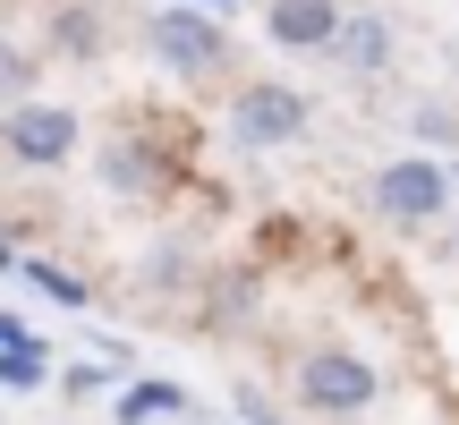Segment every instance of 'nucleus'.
I'll use <instances>...</instances> for the list:
<instances>
[{
  "mask_svg": "<svg viewBox=\"0 0 459 425\" xmlns=\"http://www.w3.org/2000/svg\"><path fill=\"white\" fill-rule=\"evenodd\" d=\"M213 9H230V0H213Z\"/></svg>",
  "mask_w": 459,
  "mask_h": 425,
  "instance_id": "f8f14e48",
  "label": "nucleus"
},
{
  "mask_svg": "<svg viewBox=\"0 0 459 425\" xmlns=\"http://www.w3.org/2000/svg\"><path fill=\"white\" fill-rule=\"evenodd\" d=\"M451 179L459 170H443L434 153H409V162L375 170V204L392 212V221H434V212L451 204Z\"/></svg>",
  "mask_w": 459,
  "mask_h": 425,
  "instance_id": "f03ea898",
  "label": "nucleus"
},
{
  "mask_svg": "<svg viewBox=\"0 0 459 425\" xmlns=\"http://www.w3.org/2000/svg\"><path fill=\"white\" fill-rule=\"evenodd\" d=\"M170 400H179V383H145V392H128V417H162Z\"/></svg>",
  "mask_w": 459,
  "mask_h": 425,
  "instance_id": "9b49d317",
  "label": "nucleus"
},
{
  "mask_svg": "<svg viewBox=\"0 0 459 425\" xmlns=\"http://www.w3.org/2000/svg\"><path fill=\"white\" fill-rule=\"evenodd\" d=\"M307 128V94H290V85H247L238 102H230V136L238 145H290V136Z\"/></svg>",
  "mask_w": 459,
  "mask_h": 425,
  "instance_id": "7ed1b4c3",
  "label": "nucleus"
},
{
  "mask_svg": "<svg viewBox=\"0 0 459 425\" xmlns=\"http://www.w3.org/2000/svg\"><path fill=\"white\" fill-rule=\"evenodd\" d=\"M298 400H307L315 417H358L366 400H375V366L349 358V349H315V358L298 366Z\"/></svg>",
  "mask_w": 459,
  "mask_h": 425,
  "instance_id": "f257e3e1",
  "label": "nucleus"
},
{
  "mask_svg": "<svg viewBox=\"0 0 459 425\" xmlns=\"http://www.w3.org/2000/svg\"><path fill=\"white\" fill-rule=\"evenodd\" d=\"M221 26L213 17H196V9H162L153 17V60L170 68V77H204V68H221Z\"/></svg>",
  "mask_w": 459,
  "mask_h": 425,
  "instance_id": "20e7f679",
  "label": "nucleus"
},
{
  "mask_svg": "<svg viewBox=\"0 0 459 425\" xmlns=\"http://www.w3.org/2000/svg\"><path fill=\"white\" fill-rule=\"evenodd\" d=\"M94 9H60V51H77V60H85V51H94Z\"/></svg>",
  "mask_w": 459,
  "mask_h": 425,
  "instance_id": "1a4fd4ad",
  "label": "nucleus"
},
{
  "mask_svg": "<svg viewBox=\"0 0 459 425\" xmlns=\"http://www.w3.org/2000/svg\"><path fill=\"white\" fill-rule=\"evenodd\" d=\"M332 60L358 68V77H383V68H392V26H383L375 9H358V17L341 26V43H332Z\"/></svg>",
  "mask_w": 459,
  "mask_h": 425,
  "instance_id": "0eeeda50",
  "label": "nucleus"
},
{
  "mask_svg": "<svg viewBox=\"0 0 459 425\" xmlns=\"http://www.w3.org/2000/svg\"><path fill=\"white\" fill-rule=\"evenodd\" d=\"M264 26H273L281 51H332L349 17H341V0H273V9H264Z\"/></svg>",
  "mask_w": 459,
  "mask_h": 425,
  "instance_id": "423d86ee",
  "label": "nucleus"
},
{
  "mask_svg": "<svg viewBox=\"0 0 459 425\" xmlns=\"http://www.w3.org/2000/svg\"><path fill=\"white\" fill-rule=\"evenodd\" d=\"M0 145H9L17 162H68L77 111H68V102H17V111L0 119Z\"/></svg>",
  "mask_w": 459,
  "mask_h": 425,
  "instance_id": "39448f33",
  "label": "nucleus"
},
{
  "mask_svg": "<svg viewBox=\"0 0 459 425\" xmlns=\"http://www.w3.org/2000/svg\"><path fill=\"white\" fill-rule=\"evenodd\" d=\"M26 77H34V60H26L17 43H0V102H17V94H26Z\"/></svg>",
  "mask_w": 459,
  "mask_h": 425,
  "instance_id": "9d476101",
  "label": "nucleus"
},
{
  "mask_svg": "<svg viewBox=\"0 0 459 425\" xmlns=\"http://www.w3.org/2000/svg\"><path fill=\"white\" fill-rule=\"evenodd\" d=\"M0 383H9V392H34V383H43V349H34V341L0 349Z\"/></svg>",
  "mask_w": 459,
  "mask_h": 425,
  "instance_id": "6e6552de",
  "label": "nucleus"
}]
</instances>
